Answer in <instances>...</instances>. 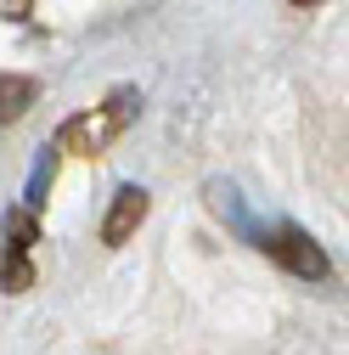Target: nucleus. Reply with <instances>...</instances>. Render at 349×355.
Instances as JSON below:
<instances>
[{
    "label": "nucleus",
    "instance_id": "nucleus-2",
    "mask_svg": "<svg viewBox=\"0 0 349 355\" xmlns=\"http://www.w3.org/2000/svg\"><path fill=\"white\" fill-rule=\"evenodd\" d=\"M259 248H265L276 265H287L293 277H310V282H321V277L332 271V265H327V254H321L310 237H304L298 226H276V232H265V237H259Z\"/></svg>",
    "mask_w": 349,
    "mask_h": 355
},
{
    "label": "nucleus",
    "instance_id": "nucleus-3",
    "mask_svg": "<svg viewBox=\"0 0 349 355\" xmlns=\"http://www.w3.org/2000/svg\"><path fill=\"white\" fill-rule=\"evenodd\" d=\"M28 248H34V209L6 220V254H0V288H28Z\"/></svg>",
    "mask_w": 349,
    "mask_h": 355
},
{
    "label": "nucleus",
    "instance_id": "nucleus-6",
    "mask_svg": "<svg viewBox=\"0 0 349 355\" xmlns=\"http://www.w3.org/2000/svg\"><path fill=\"white\" fill-rule=\"evenodd\" d=\"M28 6H34V0H0V17H23Z\"/></svg>",
    "mask_w": 349,
    "mask_h": 355
},
{
    "label": "nucleus",
    "instance_id": "nucleus-4",
    "mask_svg": "<svg viewBox=\"0 0 349 355\" xmlns=\"http://www.w3.org/2000/svg\"><path fill=\"white\" fill-rule=\"evenodd\" d=\"M141 220H147V192H141V187H118L113 214H107V226H102V243H124Z\"/></svg>",
    "mask_w": 349,
    "mask_h": 355
},
{
    "label": "nucleus",
    "instance_id": "nucleus-1",
    "mask_svg": "<svg viewBox=\"0 0 349 355\" xmlns=\"http://www.w3.org/2000/svg\"><path fill=\"white\" fill-rule=\"evenodd\" d=\"M141 113V96L136 91H113L102 107H91V113H79V119H68L62 130H57V147L62 153H84V158H102L124 130H129V119Z\"/></svg>",
    "mask_w": 349,
    "mask_h": 355
},
{
    "label": "nucleus",
    "instance_id": "nucleus-5",
    "mask_svg": "<svg viewBox=\"0 0 349 355\" xmlns=\"http://www.w3.org/2000/svg\"><path fill=\"white\" fill-rule=\"evenodd\" d=\"M34 96H39V85H34V79H23V73H0V119L28 113Z\"/></svg>",
    "mask_w": 349,
    "mask_h": 355
},
{
    "label": "nucleus",
    "instance_id": "nucleus-7",
    "mask_svg": "<svg viewBox=\"0 0 349 355\" xmlns=\"http://www.w3.org/2000/svg\"><path fill=\"white\" fill-rule=\"evenodd\" d=\"M293 6H316V0H293Z\"/></svg>",
    "mask_w": 349,
    "mask_h": 355
}]
</instances>
